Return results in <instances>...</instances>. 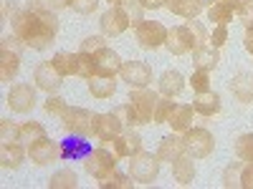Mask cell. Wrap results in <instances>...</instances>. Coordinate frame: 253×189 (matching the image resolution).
<instances>
[{
	"label": "cell",
	"instance_id": "f35d334b",
	"mask_svg": "<svg viewBox=\"0 0 253 189\" xmlns=\"http://www.w3.org/2000/svg\"><path fill=\"white\" fill-rule=\"evenodd\" d=\"M66 109H69V106H66V98L48 94V98H46V103H43V111H46L48 116H63V111H66Z\"/></svg>",
	"mask_w": 253,
	"mask_h": 189
},
{
	"label": "cell",
	"instance_id": "d6a6232c",
	"mask_svg": "<svg viewBox=\"0 0 253 189\" xmlns=\"http://www.w3.org/2000/svg\"><path fill=\"white\" fill-rule=\"evenodd\" d=\"M114 114H117V116H119V121L124 124V129H134V126H142V121H139L137 111L132 109V103H122V106H117V109H114Z\"/></svg>",
	"mask_w": 253,
	"mask_h": 189
},
{
	"label": "cell",
	"instance_id": "816d5d0a",
	"mask_svg": "<svg viewBox=\"0 0 253 189\" xmlns=\"http://www.w3.org/2000/svg\"><path fill=\"white\" fill-rule=\"evenodd\" d=\"M243 46H246V51L253 56V23L246 28V40H243Z\"/></svg>",
	"mask_w": 253,
	"mask_h": 189
},
{
	"label": "cell",
	"instance_id": "8992f818",
	"mask_svg": "<svg viewBox=\"0 0 253 189\" xmlns=\"http://www.w3.org/2000/svg\"><path fill=\"white\" fill-rule=\"evenodd\" d=\"M94 116L96 114H91L86 109L69 106L66 111H63V116H61V124H63V129H66L69 134L89 136V134H94Z\"/></svg>",
	"mask_w": 253,
	"mask_h": 189
},
{
	"label": "cell",
	"instance_id": "8d00e7d4",
	"mask_svg": "<svg viewBox=\"0 0 253 189\" xmlns=\"http://www.w3.org/2000/svg\"><path fill=\"white\" fill-rule=\"evenodd\" d=\"M241 172H243V161H233L223 174V187H228V189L241 187Z\"/></svg>",
	"mask_w": 253,
	"mask_h": 189
},
{
	"label": "cell",
	"instance_id": "e575fe53",
	"mask_svg": "<svg viewBox=\"0 0 253 189\" xmlns=\"http://www.w3.org/2000/svg\"><path fill=\"white\" fill-rule=\"evenodd\" d=\"M236 157L241 161H253V134H243L236 141Z\"/></svg>",
	"mask_w": 253,
	"mask_h": 189
},
{
	"label": "cell",
	"instance_id": "ee69618b",
	"mask_svg": "<svg viewBox=\"0 0 253 189\" xmlns=\"http://www.w3.org/2000/svg\"><path fill=\"white\" fill-rule=\"evenodd\" d=\"M104 46H107V40H104L101 35H89V38H84L81 40V53H96L99 48H104Z\"/></svg>",
	"mask_w": 253,
	"mask_h": 189
},
{
	"label": "cell",
	"instance_id": "9a60e30c",
	"mask_svg": "<svg viewBox=\"0 0 253 189\" xmlns=\"http://www.w3.org/2000/svg\"><path fill=\"white\" fill-rule=\"evenodd\" d=\"M91 58H94V76H117L122 71V61L109 46L91 53Z\"/></svg>",
	"mask_w": 253,
	"mask_h": 189
},
{
	"label": "cell",
	"instance_id": "ba28073f",
	"mask_svg": "<svg viewBox=\"0 0 253 189\" xmlns=\"http://www.w3.org/2000/svg\"><path fill=\"white\" fill-rule=\"evenodd\" d=\"M119 76L129 89H147V83L152 81V68L144 61H126L122 63Z\"/></svg>",
	"mask_w": 253,
	"mask_h": 189
},
{
	"label": "cell",
	"instance_id": "db71d44e",
	"mask_svg": "<svg viewBox=\"0 0 253 189\" xmlns=\"http://www.w3.org/2000/svg\"><path fill=\"white\" fill-rule=\"evenodd\" d=\"M213 3H215V0H198V5H200V8H205V5L210 8V5H213Z\"/></svg>",
	"mask_w": 253,
	"mask_h": 189
},
{
	"label": "cell",
	"instance_id": "ab89813d",
	"mask_svg": "<svg viewBox=\"0 0 253 189\" xmlns=\"http://www.w3.org/2000/svg\"><path fill=\"white\" fill-rule=\"evenodd\" d=\"M132 184H134V182H132V174L126 177V174H117V172H114L109 179L101 182L104 189H109V187H114V189H132Z\"/></svg>",
	"mask_w": 253,
	"mask_h": 189
},
{
	"label": "cell",
	"instance_id": "4dcf8cb0",
	"mask_svg": "<svg viewBox=\"0 0 253 189\" xmlns=\"http://www.w3.org/2000/svg\"><path fill=\"white\" fill-rule=\"evenodd\" d=\"M79 187V177L71 169H61L48 179V189H76Z\"/></svg>",
	"mask_w": 253,
	"mask_h": 189
},
{
	"label": "cell",
	"instance_id": "30bf717a",
	"mask_svg": "<svg viewBox=\"0 0 253 189\" xmlns=\"http://www.w3.org/2000/svg\"><path fill=\"white\" fill-rule=\"evenodd\" d=\"M126 101L132 103V109L137 111V116H139L142 124H150L152 116H155V106H157L160 96L155 91H147V89H132V94H129V98H126Z\"/></svg>",
	"mask_w": 253,
	"mask_h": 189
},
{
	"label": "cell",
	"instance_id": "f1b7e54d",
	"mask_svg": "<svg viewBox=\"0 0 253 189\" xmlns=\"http://www.w3.org/2000/svg\"><path fill=\"white\" fill-rule=\"evenodd\" d=\"M53 66L56 71L66 78V76H76L79 73V53H56L53 56Z\"/></svg>",
	"mask_w": 253,
	"mask_h": 189
},
{
	"label": "cell",
	"instance_id": "f6af8a7d",
	"mask_svg": "<svg viewBox=\"0 0 253 189\" xmlns=\"http://www.w3.org/2000/svg\"><path fill=\"white\" fill-rule=\"evenodd\" d=\"M79 76H84V78L94 76V58H91V53H81L79 51Z\"/></svg>",
	"mask_w": 253,
	"mask_h": 189
},
{
	"label": "cell",
	"instance_id": "3957f363",
	"mask_svg": "<svg viewBox=\"0 0 253 189\" xmlns=\"http://www.w3.org/2000/svg\"><path fill=\"white\" fill-rule=\"evenodd\" d=\"M129 174L139 184H152L160 174V157L150 152H139L129 161Z\"/></svg>",
	"mask_w": 253,
	"mask_h": 189
},
{
	"label": "cell",
	"instance_id": "d590c367",
	"mask_svg": "<svg viewBox=\"0 0 253 189\" xmlns=\"http://www.w3.org/2000/svg\"><path fill=\"white\" fill-rule=\"evenodd\" d=\"M0 141H3V144L20 141V126L13 124V121H8V119H3V121H0Z\"/></svg>",
	"mask_w": 253,
	"mask_h": 189
},
{
	"label": "cell",
	"instance_id": "1f68e13d",
	"mask_svg": "<svg viewBox=\"0 0 253 189\" xmlns=\"http://www.w3.org/2000/svg\"><path fill=\"white\" fill-rule=\"evenodd\" d=\"M41 136H46L43 124H38V121H26L23 126H20V144L31 146V144H33V141H38Z\"/></svg>",
	"mask_w": 253,
	"mask_h": 189
},
{
	"label": "cell",
	"instance_id": "cb8c5ba5",
	"mask_svg": "<svg viewBox=\"0 0 253 189\" xmlns=\"http://www.w3.org/2000/svg\"><path fill=\"white\" fill-rule=\"evenodd\" d=\"M23 159H26V152H23V144L20 141L0 146V164H3V169H15Z\"/></svg>",
	"mask_w": 253,
	"mask_h": 189
},
{
	"label": "cell",
	"instance_id": "7dc6e473",
	"mask_svg": "<svg viewBox=\"0 0 253 189\" xmlns=\"http://www.w3.org/2000/svg\"><path fill=\"white\" fill-rule=\"evenodd\" d=\"M96 5H99V0H71V8H74L76 13H81V15L94 13Z\"/></svg>",
	"mask_w": 253,
	"mask_h": 189
},
{
	"label": "cell",
	"instance_id": "2e32d148",
	"mask_svg": "<svg viewBox=\"0 0 253 189\" xmlns=\"http://www.w3.org/2000/svg\"><path fill=\"white\" fill-rule=\"evenodd\" d=\"M109 144L114 146V154H117V157H126V159H132L134 154L142 152V136H139L137 131H132V129H124V131H122L117 139H112ZM109 144H104V146H109Z\"/></svg>",
	"mask_w": 253,
	"mask_h": 189
},
{
	"label": "cell",
	"instance_id": "7402d4cb",
	"mask_svg": "<svg viewBox=\"0 0 253 189\" xmlns=\"http://www.w3.org/2000/svg\"><path fill=\"white\" fill-rule=\"evenodd\" d=\"M230 91L241 103H253V73H238L230 81Z\"/></svg>",
	"mask_w": 253,
	"mask_h": 189
},
{
	"label": "cell",
	"instance_id": "4316f807",
	"mask_svg": "<svg viewBox=\"0 0 253 189\" xmlns=\"http://www.w3.org/2000/svg\"><path fill=\"white\" fill-rule=\"evenodd\" d=\"M172 177H175V182H180V184H190V182H193V179H195L193 157L182 154L177 161H172Z\"/></svg>",
	"mask_w": 253,
	"mask_h": 189
},
{
	"label": "cell",
	"instance_id": "74e56055",
	"mask_svg": "<svg viewBox=\"0 0 253 189\" xmlns=\"http://www.w3.org/2000/svg\"><path fill=\"white\" fill-rule=\"evenodd\" d=\"M172 106H175V103H172V98H170V96L160 98V101H157V106H155V116H152V121H155V124H167Z\"/></svg>",
	"mask_w": 253,
	"mask_h": 189
},
{
	"label": "cell",
	"instance_id": "d6986e66",
	"mask_svg": "<svg viewBox=\"0 0 253 189\" xmlns=\"http://www.w3.org/2000/svg\"><path fill=\"white\" fill-rule=\"evenodd\" d=\"M187 149H185V139L182 136H165L162 141H160V149H157V157H160V161H177L182 154H185Z\"/></svg>",
	"mask_w": 253,
	"mask_h": 189
},
{
	"label": "cell",
	"instance_id": "ac0fdd59",
	"mask_svg": "<svg viewBox=\"0 0 253 189\" xmlns=\"http://www.w3.org/2000/svg\"><path fill=\"white\" fill-rule=\"evenodd\" d=\"M36 86L41 89V91H46V94H53V91H58L61 89V73L56 71V66H53V61H43L41 66L36 68Z\"/></svg>",
	"mask_w": 253,
	"mask_h": 189
},
{
	"label": "cell",
	"instance_id": "44dd1931",
	"mask_svg": "<svg viewBox=\"0 0 253 189\" xmlns=\"http://www.w3.org/2000/svg\"><path fill=\"white\" fill-rule=\"evenodd\" d=\"M236 8H238V0H215L213 5L208 8V18L215 20V23H230L236 15Z\"/></svg>",
	"mask_w": 253,
	"mask_h": 189
},
{
	"label": "cell",
	"instance_id": "8fae6325",
	"mask_svg": "<svg viewBox=\"0 0 253 189\" xmlns=\"http://www.w3.org/2000/svg\"><path fill=\"white\" fill-rule=\"evenodd\" d=\"M8 106L15 114H28L36 106V89L31 83H15L8 91Z\"/></svg>",
	"mask_w": 253,
	"mask_h": 189
},
{
	"label": "cell",
	"instance_id": "f907efd6",
	"mask_svg": "<svg viewBox=\"0 0 253 189\" xmlns=\"http://www.w3.org/2000/svg\"><path fill=\"white\" fill-rule=\"evenodd\" d=\"M139 5H142L144 10H157V8L165 5V0H139Z\"/></svg>",
	"mask_w": 253,
	"mask_h": 189
},
{
	"label": "cell",
	"instance_id": "681fc988",
	"mask_svg": "<svg viewBox=\"0 0 253 189\" xmlns=\"http://www.w3.org/2000/svg\"><path fill=\"white\" fill-rule=\"evenodd\" d=\"M241 187L253 189V161H246V164H243V172H241Z\"/></svg>",
	"mask_w": 253,
	"mask_h": 189
},
{
	"label": "cell",
	"instance_id": "e0dca14e",
	"mask_svg": "<svg viewBox=\"0 0 253 189\" xmlns=\"http://www.w3.org/2000/svg\"><path fill=\"white\" fill-rule=\"evenodd\" d=\"M89 154H91V144L84 139L81 134H71L69 139L61 141V159L79 161V159H86Z\"/></svg>",
	"mask_w": 253,
	"mask_h": 189
},
{
	"label": "cell",
	"instance_id": "4fadbf2b",
	"mask_svg": "<svg viewBox=\"0 0 253 189\" xmlns=\"http://www.w3.org/2000/svg\"><path fill=\"white\" fill-rule=\"evenodd\" d=\"M99 26H101V33L107 35V38H117V35H122L126 28H129L132 23H129V15L124 13V8H109L107 13L101 15Z\"/></svg>",
	"mask_w": 253,
	"mask_h": 189
},
{
	"label": "cell",
	"instance_id": "484cf974",
	"mask_svg": "<svg viewBox=\"0 0 253 189\" xmlns=\"http://www.w3.org/2000/svg\"><path fill=\"white\" fill-rule=\"evenodd\" d=\"M89 91L96 98H112L117 91V81L114 76H91L89 78Z\"/></svg>",
	"mask_w": 253,
	"mask_h": 189
},
{
	"label": "cell",
	"instance_id": "f5cc1de1",
	"mask_svg": "<svg viewBox=\"0 0 253 189\" xmlns=\"http://www.w3.org/2000/svg\"><path fill=\"white\" fill-rule=\"evenodd\" d=\"M107 3H109L112 8H122V5L126 3V0H107Z\"/></svg>",
	"mask_w": 253,
	"mask_h": 189
},
{
	"label": "cell",
	"instance_id": "5bb4252c",
	"mask_svg": "<svg viewBox=\"0 0 253 189\" xmlns=\"http://www.w3.org/2000/svg\"><path fill=\"white\" fill-rule=\"evenodd\" d=\"M167 51L172 56H182V53H190L195 51V43H193V33H190L187 26H175L167 31V40H165Z\"/></svg>",
	"mask_w": 253,
	"mask_h": 189
},
{
	"label": "cell",
	"instance_id": "52a82bcc",
	"mask_svg": "<svg viewBox=\"0 0 253 189\" xmlns=\"http://www.w3.org/2000/svg\"><path fill=\"white\" fill-rule=\"evenodd\" d=\"M134 35L139 40V46L142 48H160L165 46V40H167V28L162 23H157V20H142V23L134 28Z\"/></svg>",
	"mask_w": 253,
	"mask_h": 189
},
{
	"label": "cell",
	"instance_id": "7a4b0ae2",
	"mask_svg": "<svg viewBox=\"0 0 253 189\" xmlns=\"http://www.w3.org/2000/svg\"><path fill=\"white\" fill-rule=\"evenodd\" d=\"M117 154H112L107 146H99V149H94L86 159H84V169H86L94 179L104 182L109 179L114 172H117Z\"/></svg>",
	"mask_w": 253,
	"mask_h": 189
},
{
	"label": "cell",
	"instance_id": "b9f144b4",
	"mask_svg": "<svg viewBox=\"0 0 253 189\" xmlns=\"http://www.w3.org/2000/svg\"><path fill=\"white\" fill-rule=\"evenodd\" d=\"M190 83H193V89H195V94H200V91H210V71H195L193 73V78H190Z\"/></svg>",
	"mask_w": 253,
	"mask_h": 189
},
{
	"label": "cell",
	"instance_id": "277c9868",
	"mask_svg": "<svg viewBox=\"0 0 253 189\" xmlns=\"http://www.w3.org/2000/svg\"><path fill=\"white\" fill-rule=\"evenodd\" d=\"M20 48H23V43L15 35L3 38V48H0V78L3 81L15 78L20 68Z\"/></svg>",
	"mask_w": 253,
	"mask_h": 189
},
{
	"label": "cell",
	"instance_id": "60d3db41",
	"mask_svg": "<svg viewBox=\"0 0 253 189\" xmlns=\"http://www.w3.org/2000/svg\"><path fill=\"white\" fill-rule=\"evenodd\" d=\"M122 8H124V13H126V15H129V23H132L134 28L144 20V18H142V10H144V8L139 5V0H126V3H124Z\"/></svg>",
	"mask_w": 253,
	"mask_h": 189
},
{
	"label": "cell",
	"instance_id": "6da1fadb",
	"mask_svg": "<svg viewBox=\"0 0 253 189\" xmlns=\"http://www.w3.org/2000/svg\"><path fill=\"white\" fill-rule=\"evenodd\" d=\"M13 35L23 43L26 48L33 51H46L58 33V18L53 10L46 8H28L23 13H18L13 20Z\"/></svg>",
	"mask_w": 253,
	"mask_h": 189
},
{
	"label": "cell",
	"instance_id": "c3c4849f",
	"mask_svg": "<svg viewBox=\"0 0 253 189\" xmlns=\"http://www.w3.org/2000/svg\"><path fill=\"white\" fill-rule=\"evenodd\" d=\"M71 5V0H33V8H46V10H61Z\"/></svg>",
	"mask_w": 253,
	"mask_h": 189
},
{
	"label": "cell",
	"instance_id": "ffe728a7",
	"mask_svg": "<svg viewBox=\"0 0 253 189\" xmlns=\"http://www.w3.org/2000/svg\"><path fill=\"white\" fill-rule=\"evenodd\" d=\"M193 109L203 116H213L220 111V96L215 91H200L193 98Z\"/></svg>",
	"mask_w": 253,
	"mask_h": 189
},
{
	"label": "cell",
	"instance_id": "7bdbcfd3",
	"mask_svg": "<svg viewBox=\"0 0 253 189\" xmlns=\"http://www.w3.org/2000/svg\"><path fill=\"white\" fill-rule=\"evenodd\" d=\"M236 15L241 18L243 26H251V23H253V0H238Z\"/></svg>",
	"mask_w": 253,
	"mask_h": 189
},
{
	"label": "cell",
	"instance_id": "603a6c76",
	"mask_svg": "<svg viewBox=\"0 0 253 189\" xmlns=\"http://www.w3.org/2000/svg\"><path fill=\"white\" fill-rule=\"evenodd\" d=\"M218 61H220V53H218L215 46H210V43L198 48V51H193V63H195V68H200V71H213L218 66Z\"/></svg>",
	"mask_w": 253,
	"mask_h": 189
},
{
	"label": "cell",
	"instance_id": "5b68a950",
	"mask_svg": "<svg viewBox=\"0 0 253 189\" xmlns=\"http://www.w3.org/2000/svg\"><path fill=\"white\" fill-rule=\"evenodd\" d=\"M185 149H187V154L193 157V159H205V157H210L213 154V146H215V139H213V134H210L208 129H190L185 131Z\"/></svg>",
	"mask_w": 253,
	"mask_h": 189
},
{
	"label": "cell",
	"instance_id": "836d02e7",
	"mask_svg": "<svg viewBox=\"0 0 253 189\" xmlns=\"http://www.w3.org/2000/svg\"><path fill=\"white\" fill-rule=\"evenodd\" d=\"M185 26L190 28V33H193V43H195V51L210 43V35H208V31H205V26L200 23V20H195V18H190V20H187Z\"/></svg>",
	"mask_w": 253,
	"mask_h": 189
},
{
	"label": "cell",
	"instance_id": "bcb514c9",
	"mask_svg": "<svg viewBox=\"0 0 253 189\" xmlns=\"http://www.w3.org/2000/svg\"><path fill=\"white\" fill-rule=\"evenodd\" d=\"M225 40H228V26L225 23H218L215 31H213V35H210V46L220 48V46H225Z\"/></svg>",
	"mask_w": 253,
	"mask_h": 189
},
{
	"label": "cell",
	"instance_id": "d4e9b609",
	"mask_svg": "<svg viewBox=\"0 0 253 189\" xmlns=\"http://www.w3.org/2000/svg\"><path fill=\"white\" fill-rule=\"evenodd\" d=\"M193 106H172V111H170V119H167V124L172 126V131H187L190 126H193Z\"/></svg>",
	"mask_w": 253,
	"mask_h": 189
},
{
	"label": "cell",
	"instance_id": "7c38bea8",
	"mask_svg": "<svg viewBox=\"0 0 253 189\" xmlns=\"http://www.w3.org/2000/svg\"><path fill=\"white\" fill-rule=\"evenodd\" d=\"M122 131H124V124L119 121V116L114 111L112 114H96L94 116V136L101 139V144H109Z\"/></svg>",
	"mask_w": 253,
	"mask_h": 189
},
{
	"label": "cell",
	"instance_id": "83f0119b",
	"mask_svg": "<svg viewBox=\"0 0 253 189\" xmlns=\"http://www.w3.org/2000/svg\"><path fill=\"white\" fill-rule=\"evenodd\" d=\"M182 89H185V78L177 73V71H165L162 73V78H160V91H162V96H177V94H182Z\"/></svg>",
	"mask_w": 253,
	"mask_h": 189
},
{
	"label": "cell",
	"instance_id": "f546056e",
	"mask_svg": "<svg viewBox=\"0 0 253 189\" xmlns=\"http://www.w3.org/2000/svg\"><path fill=\"white\" fill-rule=\"evenodd\" d=\"M165 8L180 15V18H198L200 13V5H198V0H165Z\"/></svg>",
	"mask_w": 253,
	"mask_h": 189
},
{
	"label": "cell",
	"instance_id": "9c48e42d",
	"mask_svg": "<svg viewBox=\"0 0 253 189\" xmlns=\"http://www.w3.org/2000/svg\"><path fill=\"white\" fill-rule=\"evenodd\" d=\"M28 157H31L33 164L46 166V164L61 159V141H53V139H48V136H41L38 141H33V144L28 146Z\"/></svg>",
	"mask_w": 253,
	"mask_h": 189
}]
</instances>
